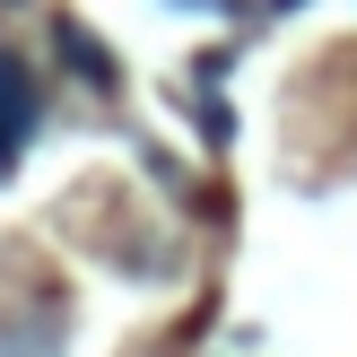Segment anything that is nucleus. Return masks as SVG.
Listing matches in <instances>:
<instances>
[{"mask_svg": "<svg viewBox=\"0 0 357 357\" xmlns=\"http://www.w3.org/2000/svg\"><path fill=\"white\" fill-rule=\"evenodd\" d=\"M35 122H44V87H35V70L17 61L9 44H0V183H9L17 157L35 149Z\"/></svg>", "mask_w": 357, "mask_h": 357, "instance_id": "obj_1", "label": "nucleus"}, {"mask_svg": "<svg viewBox=\"0 0 357 357\" xmlns=\"http://www.w3.org/2000/svg\"><path fill=\"white\" fill-rule=\"evenodd\" d=\"M0 357H61V305H26V314H0Z\"/></svg>", "mask_w": 357, "mask_h": 357, "instance_id": "obj_2", "label": "nucleus"}, {"mask_svg": "<svg viewBox=\"0 0 357 357\" xmlns=\"http://www.w3.org/2000/svg\"><path fill=\"white\" fill-rule=\"evenodd\" d=\"M52 35H61V61H70V70H79V79H87V87H96V96H114V79H122V70H114V61H105V44H96V35H87V26H79V17H61V26H52Z\"/></svg>", "mask_w": 357, "mask_h": 357, "instance_id": "obj_3", "label": "nucleus"}]
</instances>
